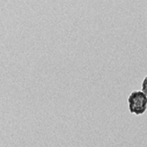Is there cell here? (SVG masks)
<instances>
[{
  "label": "cell",
  "mask_w": 147,
  "mask_h": 147,
  "mask_svg": "<svg viewBox=\"0 0 147 147\" xmlns=\"http://www.w3.org/2000/svg\"><path fill=\"white\" fill-rule=\"evenodd\" d=\"M142 91L147 95V76L143 79L142 83Z\"/></svg>",
  "instance_id": "obj_2"
},
{
  "label": "cell",
  "mask_w": 147,
  "mask_h": 147,
  "mask_svg": "<svg viewBox=\"0 0 147 147\" xmlns=\"http://www.w3.org/2000/svg\"><path fill=\"white\" fill-rule=\"evenodd\" d=\"M127 103L131 113L142 115L147 109V95L142 91H134L128 96Z\"/></svg>",
  "instance_id": "obj_1"
}]
</instances>
